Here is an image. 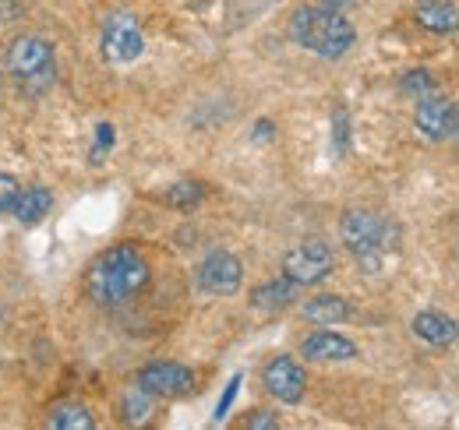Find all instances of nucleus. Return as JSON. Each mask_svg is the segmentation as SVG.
Segmentation results:
<instances>
[{"instance_id":"obj_5","label":"nucleus","mask_w":459,"mask_h":430,"mask_svg":"<svg viewBox=\"0 0 459 430\" xmlns=\"http://www.w3.org/2000/svg\"><path fill=\"white\" fill-rule=\"evenodd\" d=\"M145 50V39H142V29L134 22V14L127 11H114L107 14L103 22V56L114 60V64H131L138 60Z\"/></svg>"},{"instance_id":"obj_14","label":"nucleus","mask_w":459,"mask_h":430,"mask_svg":"<svg viewBox=\"0 0 459 430\" xmlns=\"http://www.w3.org/2000/svg\"><path fill=\"white\" fill-rule=\"evenodd\" d=\"M50 205H54V198H50L47 187H22L14 205H11V215L18 222H39L43 215L50 212Z\"/></svg>"},{"instance_id":"obj_21","label":"nucleus","mask_w":459,"mask_h":430,"mask_svg":"<svg viewBox=\"0 0 459 430\" xmlns=\"http://www.w3.org/2000/svg\"><path fill=\"white\" fill-rule=\"evenodd\" d=\"M18 180L14 176H7V173H0V212H11V205H14V198H18Z\"/></svg>"},{"instance_id":"obj_11","label":"nucleus","mask_w":459,"mask_h":430,"mask_svg":"<svg viewBox=\"0 0 459 430\" xmlns=\"http://www.w3.org/2000/svg\"><path fill=\"white\" fill-rule=\"evenodd\" d=\"M300 353L307 360H353L357 357V346L340 335V331H311L304 342H300Z\"/></svg>"},{"instance_id":"obj_4","label":"nucleus","mask_w":459,"mask_h":430,"mask_svg":"<svg viewBox=\"0 0 459 430\" xmlns=\"http://www.w3.org/2000/svg\"><path fill=\"white\" fill-rule=\"evenodd\" d=\"M340 236H343V244L364 262V265H375L378 254L389 247L385 240L393 236V229H389L385 219H378L375 212L353 209V212H346L343 222H340Z\"/></svg>"},{"instance_id":"obj_1","label":"nucleus","mask_w":459,"mask_h":430,"mask_svg":"<svg viewBox=\"0 0 459 430\" xmlns=\"http://www.w3.org/2000/svg\"><path fill=\"white\" fill-rule=\"evenodd\" d=\"M149 262L138 247L131 244H117L107 247L85 271V289L100 307H124L127 300H134L145 282H149Z\"/></svg>"},{"instance_id":"obj_9","label":"nucleus","mask_w":459,"mask_h":430,"mask_svg":"<svg viewBox=\"0 0 459 430\" xmlns=\"http://www.w3.org/2000/svg\"><path fill=\"white\" fill-rule=\"evenodd\" d=\"M413 120H417V131H420L424 138L442 142L446 134L456 131V103L446 99V96H431V92H428V96L417 99Z\"/></svg>"},{"instance_id":"obj_17","label":"nucleus","mask_w":459,"mask_h":430,"mask_svg":"<svg viewBox=\"0 0 459 430\" xmlns=\"http://www.w3.org/2000/svg\"><path fill=\"white\" fill-rule=\"evenodd\" d=\"M47 424H50L54 430H92L96 427V420L89 417V409H85V406H74V402L54 409Z\"/></svg>"},{"instance_id":"obj_18","label":"nucleus","mask_w":459,"mask_h":430,"mask_svg":"<svg viewBox=\"0 0 459 430\" xmlns=\"http://www.w3.org/2000/svg\"><path fill=\"white\" fill-rule=\"evenodd\" d=\"M202 194H205V187L198 180H180V184H173L170 191H167V205H173V209H191L195 202H202Z\"/></svg>"},{"instance_id":"obj_12","label":"nucleus","mask_w":459,"mask_h":430,"mask_svg":"<svg viewBox=\"0 0 459 430\" xmlns=\"http://www.w3.org/2000/svg\"><path fill=\"white\" fill-rule=\"evenodd\" d=\"M413 14H417V25L435 32V36H446V32L459 29V7L453 0H420Z\"/></svg>"},{"instance_id":"obj_3","label":"nucleus","mask_w":459,"mask_h":430,"mask_svg":"<svg viewBox=\"0 0 459 430\" xmlns=\"http://www.w3.org/2000/svg\"><path fill=\"white\" fill-rule=\"evenodd\" d=\"M7 71L14 74V82L29 92L39 96L54 85L57 78V60H54V47L43 36H18L7 47Z\"/></svg>"},{"instance_id":"obj_6","label":"nucleus","mask_w":459,"mask_h":430,"mask_svg":"<svg viewBox=\"0 0 459 430\" xmlns=\"http://www.w3.org/2000/svg\"><path fill=\"white\" fill-rule=\"evenodd\" d=\"M329 271H333V251H329V244H322V240L297 244L293 251H287V258H283V275L293 279L297 286H315V282H322Z\"/></svg>"},{"instance_id":"obj_8","label":"nucleus","mask_w":459,"mask_h":430,"mask_svg":"<svg viewBox=\"0 0 459 430\" xmlns=\"http://www.w3.org/2000/svg\"><path fill=\"white\" fill-rule=\"evenodd\" d=\"M240 279H244V269H240V262L230 251H212L198 265V286H202V293H212V297L237 293L240 289Z\"/></svg>"},{"instance_id":"obj_13","label":"nucleus","mask_w":459,"mask_h":430,"mask_svg":"<svg viewBox=\"0 0 459 430\" xmlns=\"http://www.w3.org/2000/svg\"><path fill=\"white\" fill-rule=\"evenodd\" d=\"M413 335L431 342V346H449L459 339V324L446 314H438V311H420L413 318Z\"/></svg>"},{"instance_id":"obj_2","label":"nucleus","mask_w":459,"mask_h":430,"mask_svg":"<svg viewBox=\"0 0 459 430\" xmlns=\"http://www.w3.org/2000/svg\"><path fill=\"white\" fill-rule=\"evenodd\" d=\"M290 32L304 50L329 56V60L343 56L357 39V32L343 18V11H329V7H300L290 22Z\"/></svg>"},{"instance_id":"obj_16","label":"nucleus","mask_w":459,"mask_h":430,"mask_svg":"<svg viewBox=\"0 0 459 430\" xmlns=\"http://www.w3.org/2000/svg\"><path fill=\"white\" fill-rule=\"evenodd\" d=\"M304 318L315 324H340L350 318V304H346L343 297L325 293V297H315V300L304 304Z\"/></svg>"},{"instance_id":"obj_25","label":"nucleus","mask_w":459,"mask_h":430,"mask_svg":"<svg viewBox=\"0 0 459 430\" xmlns=\"http://www.w3.org/2000/svg\"><path fill=\"white\" fill-rule=\"evenodd\" d=\"M456 134H459V120H456Z\"/></svg>"},{"instance_id":"obj_24","label":"nucleus","mask_w":459,"mask_h":430,"mask_svg":"<svg viewBox=\"0 0 459 430\" xmlns=\"http://www.w3.org/2000/svg\"><path fill=\"white\" fill-rule=\"evenodd\" d=\"M100 145H103V149H107V145H114V127H110V124H103V127H100Z\"/></svg>"},{"instance_id":"obj_23","label":"nucleus","mask_w":459,"mask_h":430,"mask_svg":"<svg viewBox=\"0 0 459 430\" xmlns=\"http://www.w3.org/2000/svg\"><path fill=\"white\" fill-rule=\"evenodd\" d=\"M357 0H318V7H329V11H346V7H353Z\"/></svg>"},{"instance_id":"obj_20","label":"nucleus","mask_w":459,"mask_h":430,"mask_svg":"<svg viewBox=\"0 0 459 430\" xmlns=\"http://www.w3.org/2000/svg\"><path fill=\"white\" fill-rule=\"evenodd\" d=\"M403 89H406V92H417V99L428 96V92H431V78H428V71H410V74L403 78Z\"/></svg>"},{"instance_id":"obj_10","label":"nucleus","mask_w":459,"mask_h":430,"mask_svg":"<svg viewBox=\"0 0 459 430\" xmlns=\"http://www.w3.org/2000/svg\"><path fill=\"white\" fill-rule=\"evenodd\" d=\"M262 381H265V388L280 399V402H300L304 399V384H307V377H304V367L297 364V360H290V357H276V360H269V367L262 371Z\"/></svg>"},{"instance_id":"obj_22","label":"nucleus","mask_w":459,"mask_h":430,"mask_svg":"<svg viewBox=\"0 0 459 430\" xmlns=\"http://www.w3.org/2000/svg\"><path fill=\"white\" fill-rule=\"evenodd\" d=\"M247 430H265V427H276V417H269V413H258V417H251L247 424H244Z\"/></svg>"},{"instance_id":"obj_19","label":"nucleus","mask_w":459,"mask_h":430,"mask_svg":"<svg viewBox=\"0 0 459 430\" xmlns=\"http://www.w3.org/2000/svg\"><path fill=\"white\" fill-rule=\"evenodd\" d=\"M145 417H149V391L134 388V391L124 399V420L138 424V420H145Z\"/></svg>"},{"instance_id":"obj_15","label":"nucleus","mask_w":459,"mask_h":430,"mask_svg":"<svg viewBox=\"0 0 459 430\" xmlns=\"http://www.w3.org/2000/svg\"><path fill=\"white\" fill-rule=\"evenodd\" d=\"M293 297H297V282L283 275V279H273V282L258 286V289L251 293V304H255L258 311H280V307H287Z\"/></svg>"},{"instance_id":"obj_7","label":"nucleus","mask_w":459,"mask_h":430,"mask_svg":"<svg viewBox=\"0 0 459 430\" xmlns=\"http://www.w3.org/2000/svg\"><path fill=\"white\" fill-rule=\"evenodd\" d=\"M138 388L149 391V395L173 399V395H187V391L195 388V374H191V367H184V364L160 360V364H149V367L138 371Z\"/></svg>"}]
</instances>
